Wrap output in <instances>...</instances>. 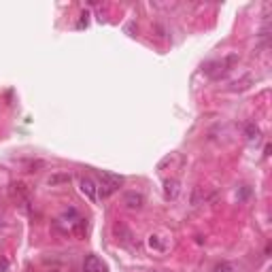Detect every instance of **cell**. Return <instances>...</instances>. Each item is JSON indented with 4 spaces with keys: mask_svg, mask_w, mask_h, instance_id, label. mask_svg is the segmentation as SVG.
<instances>
[{
    "mask_svg": "<svg viewBox=\"0 0 272 272\" xmlns=\"http://www.w3.org/2000/svg\"><path fill=\"white\" fill-rule=\"evenodd\" d=\"M245 136H247V140L257 142L260 140V128H257L255 124H247V128H245Z\"/></svg>",
    "mask_w": 272,
    "mask_h": 272,
    "instance_id": "obj_6",
    "label": "cell"
},
{
    "mask_svg": "<svg viewBox=\"0 0 272 272\" xmlns=\"http://www.w3.org/2000/svg\"><path fill=\"white\" fill-rule=\"evenodd\" d=\"M213 272H234V268H232L228 262H221V264H217V266L213 268Z\"/></svg>",
    "mask_w": 272,
    "mask_h": 272,
    "instance_id": "obj_8",
    "label": "cell"
},
{
    "mask_svg": "<svg viewBox=\"0 0 272 272\" xmlns=\"http://www.w3.org/2000/svg\"><path fill=\"white\" fill-rule=\"evenodd\" d=\"M79 187H81V193L89 200V202H96V200H98V185H96V181L92 177H81Z\"/></svg>",
    "mask_w": 272,
    "mask_h": 272,
    "instance_id": "obj_2",
    "label": "cell"
},
{
    "mask_svg": "<svg viewBox=\"0 0 272 272\" xmlns=\"http://www.w3.org/2000/svg\"><path fill=\"white\" fill-rule=\"evenodd\" d=\"M149 247L151 249H164V245L160 243V236H149Z\"/></svg>",
    "mask_w": 272,
    "mask_h": 272,
    "instance_id": "obj_9",
    "label": "cell"
},
{
    "mask_svg": "<svg viewBox=\"0 0 272 272\" xmlns=\"http://www.w3.org/2000/svg\"><path fill=\"white\" fill-rule=\"evenodd\" d=\"M2 225H4V221H2V217H0V228H2Z\"/></svg>",
    "mask_w": 272,
    "mask_h": 272,
    "instance_id": "obj_11",
    "label": "cell"
},
{
    "mask_svg": "<svg viewBox=\"0 0 272 272\" xmlns=\"http://www.w3.org/2000/svg\"><path fill=\"white\" fill-rule=\"evenodd\" d=\"M98 181H100L98 190L102 191V196H111V193H115L121 185H124V177H119V174H113V172H109V170H100Z\"/></svg>",
    "mask_w": 272,
    "mask_h": 272,
    "instance_id": "obj_1",
    "label": "cell"
},
{
    "mask_svg": "<svg viewBox=\"0 0 272 272\" xmlns=\"http://www.w3.org/2000/svg\"><path fill=\"white\" fill-rule=\"evenodd\" d=\"M6 266H9V262H6V260H2V262H0V270H4Z\"/></svg>",
    "mask_w": 272,
    "mask_h": 272,
    "instance_id": "obj_10",
    "label": "cell"
},
{
    "mask_svg": "<svg viewBox=\"0 0 272 272\" xmlns=\"http://www.w3.org/2000/svg\"><path fill=\"white\" fill-rule=\"evenodd\" d=\"M83 270L85 272H109L107 264L102 262L98 255H87L85 262H83Z\"/></svg>",
    "mask_w": 272,
    "mask_h": 272,
    "instance_id": "obj_3",
    "label": "cell"
},
{
    "mask_svg": "<svg viewBox=\"0 0 272 272\" xmlns=\"http://www.w3.org/2000/svg\"><path fill=\"white\" fill-rule=\"evenodd\" d=\"M124 204L132 211H138V209H142V204H145V196H142L140 191H128L124 196Z\"/></svg>",
    "mask_w": 272,
    "mask_h": 272,
    "instance_id": "obj_4",
    "label": "cell"
},
{
    "mask_svg": "<svg viewBox=\"0 0 272 272\" xmlns=\"http://www.w3.org/2000/svg\"><path fill=\"white\" fill-rule=\"evenodd\" d=\"M164 193H166V198H177V193H179V181L177 179H166L164 181Z\"/></svg>",
    "mask_w": 272,
    "mask_h": 272,
    "instance_id": "obj_5",
    "label": "cell"
},
{
    "mask_svg": "<svg viewBox=\"0 0 272 272\" xmlns=\"http://www.w3.org/2000/svg\"><path fill=\"white\" fill-rule=\"evenodd\" d=\"M68 181H70V174H54V177H49L47 183L54 187V185H57V183H68Z\"/></svg>",
    "mask_w": 272,
    "mask_h": 272,
    "instance_id": "obj_7",
    "label": "cell"
}]
</instances>
